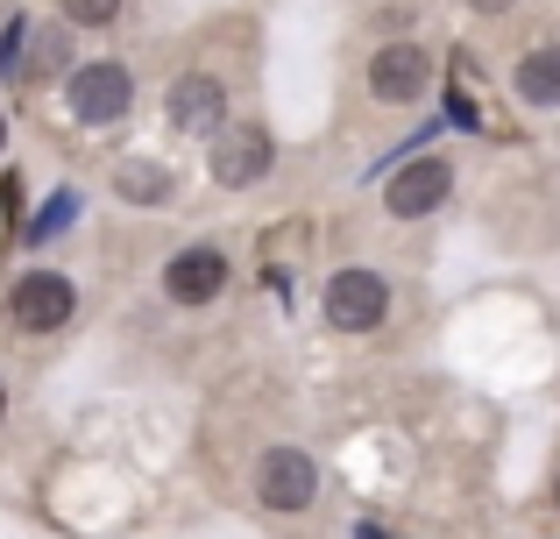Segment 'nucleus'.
I'll return each instance as SVG.
<instances>
[{"label": "nucleus", "mask_w": 560, "mask_h": 539, "mask_svg": "<svg viewBox=\"0 0 560 539\" xmlns=\"http://www.w3.org/2000/svg\"><path fill=\"white\" fill-rule=\"evenodd\" d=\"M128 107H136V71L121 57H93V65L65 71V114L79 128H114L128 121Z\"/></svg>", "instance_id": "1"}, {"label": "nucleus", "mask_w": 560, "mask_h": 539, "mask_svg": "<svg viewBox=\"0 0 560 539\" xmlns=\"http://www.w3.org/2000/svg\"><path fill=\"white\" fill-rule=\"evenodd\" d=\"M319 319H327L334 333H376L383 319H390V277L370 270V263L334 270L327 291H319Z\"/></svg>", "instance_id": "2"}, {"label": "nucleus", "mask_w": 560, "mask_h": 539, "mask_svg": "<svg viewBox=\"0 0 560 539\" xmlns=\"http://www.w3.org/2000/svg\"><path fill=\"white\" fill-rule=\"evenodd\" d=\"M206 142H213L206 171H213L220 192H248V185H262V178H270V164H277V142H270V128H262V121H228V128H213Z\"/></svg>", "instance_id": "3"}, {"label": "nucleus", "mask_w": 560, "mask_h": 539, "mask_svg": "<svg viewBox=\"0 0 560 539\" xmlns=\"http://www.w3.org/2000/svg\"><path fill=\"white\" fill-rule=\"evenodd\" d=\"M362 79H370V99H383V107H419V99L433 93V50L411 43V36L376 43V57H370Z\"/></svg>", "instance_id": "4"}, {"label": "nucleus", "mask_w": 560, "mask_h": 539, "mask_svg": "<svg viewBox=\"0 0 560 539\" xmlns=\"http://www.w3.org/2000/svg\"><path fill=\"white\" fill-rule=\"evenodd\" d=\"M447 192H454L447 156H411V164L383 185V213H390V221H425V213L447 207Z\"/></svg>", "instance_id": "5"}, {"label": "nucleus", "mask_w": 560, "mask_h": 539, "mask_svg": "<svg viewBox=\"0 0 560 539\" xmlns=\"http://www.w3.org/2000/svg\"><path fill=\"white\" fill-rule=\"evenodd\" d=\"M71 305H79V291H71L65 270H28L22 284L8 291V319L22 333H57L71 319Z\"/></svg>", "instance_id": "6"}, {"label": "nucleus", "mask_w": 560, "mask_h": 539, "mask_svg": "<svg viewBox=\"0 0 560 539\" xmlns=\"http://www.w3.org/2000/svg\"><path fill=\"white\" fill-rule=\"evenodd\" d=\"M256 497L270 504V512H305V504L319 497V469L305 447H270V455L256 461Z\"/></svg>", "instance_id": "7"}, {"label": "nucleus", "mask_w": 560, "mask_h": 539, "mask_svg": "<svg viewBox=\"0 0 560 539\" xmlns=\"http://www.w3.org/2000/svg\"><path fill=\"white\" fill-rule=\"evenodd\" d=\"M228 249H213V242H199V249H178L164 263V298L171 305H213L220 291H228Z\"/></svg>", "instance_id": "8"}, {"label": "nucleus", "mask_w": 560, "mask_h": 539, "mask_svg": "<svg viewBox=\"0 0 560 539\" xmlns=\"http://www.w3.org/2000/svg\"><path fill=\"white\" fill-rule=\"evenodd\" d=\"M164 114H171L178 136H213V128H228V79H213V71H185V79L171 85Z\"/></svg>", "instance_id": "9"}, {"label": "nucleus", "mask_w": 560, "mask_h": 539, "mask_svg": "<svg viewBox=\"0 0 560 539\" xmlns=\"http://www.w3.org/2000/svg\"><path fill=\"white\" fill-rule=\"evenodd\" d=\"M22 65H14V79L22 85H50V79H65L71 65H79V57H71V28L65 22H50V28H28L22 36Z\"/></svg>", "instance_id": "10"}, {"label": "nucleus", "mask_w": 560, "mask_h": 539, "mask_svg": "<svg viewBox=\"0 0 560 539\" xmlns=\"http://www.w3.org/2000/svg\"><path fill=\"white\" fill-rule=\"evenodd\" d=\"M511 85H518L525 107H553V99H560V43H539V50L511 71Z\"/></svg>", "instance_id": "11"}, {"label": "nucleus", "mask_w": 560, "mask_h": 539, "mask_svg": "<svg viewBox=\"0 0 560 539\" xmlns=\"http://www.w3.org/2000/svg\"><path fill=\"white\" fill-rule=\"evenodd\" d=\"M114 185H121V199H136V207L171 199V171L164 164H121V171H114Z\"/></svg>", "instance_id": "12"}, {"label": "nucleus", "mask_w": 560, "mask_h": 539, "mask_svg": "<svg viewBox=\"0 0 560 539\" xmlns=\"http://www.w3.org/2000/svg\"><path fill=\"white\" fill-rule=\"evenodd\" d=\"M128 0H57V14H65V28H107L121 22Z\"/></svg>", "instance_id": "13"}, {"label": "nucleus", "mask_w": 560, "mask_h": 539, "mask_svg": "<svg viewBox=\"0 0 560 539\" xmlns=\"http://www.w3.org/2000/svg\"><path fill=\"white\" fill-rule=\"evenodd\" d=\"M71 207H79V199H71V192H57V199H50V213H36V221H28V242L57 235V227H65V213H71Z\"/></svg>", "instance_id": "14"}, {"label": "nucleus", "mask_w": 560, "mask_h": 539, "mask_svg": "<svg viewBox=\"0 0 560 539\" xmlns=\"http://www.w3.org/2000/svg\"><path fill=\"white\" fill-rule=\"evenodd\" d=\"M22 36H28V22H8V36H0V71L14 79V65H22Z\"/></svg>", "instance_id": "15"}, {"label": "nucleus", "mask_w": 560, "mask_h": 539, "mask_svg": "<svg viewBox=\"0 0 560 539\" xmlns=\"http://www.w3.org/2000/svg\"><path fill=\"white\" fill-rule=\"evenodd\" d=\"M355 539H390V532H376V526H362V532H355Z\"/></svg>", "instance_id": "16"}, {"label": "nucleus", "mask_w": 560, "mask_h": 539, "mask_svg": "<svg viewBox=\"0 0 560 539\" xmlns=\"http://www.w3.org/2000/svg\"><path fill=\"white\" fill-rule=\"evenodd\" d=\"M553 512H560V476H553Z\"/></svg>", "instance_id": "17"}, {"label": "nucleus", "mask_w": 560, "mask_h": 539, "mask_svg": "<svg viewBox=\"0 0 560 539\" xmlns=\"http://www.w3.org/2000/svg\"><path fill=\"white\" fill-rule=\"evenodd\" d=\"M0 142H8V114H0Z\"/></svg>", "instance_id": "18"}, {"label": "nucleus", "mask_w": 560, "mask_h": 539, "mask_svg": "<svg viewBox=\"0 0 560 539\" xmlns=\"http://www.w3.org/2000/svg\"><path fill=\"white\" fill-rule=\"evenodd\" d=\"M0 412H8V384H0Z\"/></svg>", "instance_id": "19"}]
</instances>
